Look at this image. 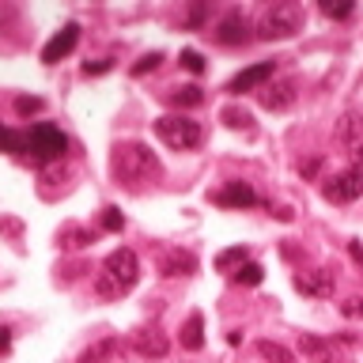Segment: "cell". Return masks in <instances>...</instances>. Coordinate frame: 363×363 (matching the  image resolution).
I'll return each mask as SVG.
<instances>
[{
    "instance_id": "cell-9",
    "label": "cell",
    "mask_w": 363,
    "mask_h": 363,
    "mask_svg": "<svg viewBox=\"0 0 363 363\" xmlns=\"http://www.w3.org/2000/svg\"><path fill=\"white\" fill-rule=\"evenodd\" d=\"M295 99H299V87H295V79H272V84H265V87L257 91V102H261L265 110H272V113L291 110Z\"/></svg>"
},
{
    "instance_id": "cell-8",
    "label": "cell",
    "mask_w": 363,
    "mask_h": 363,
    "mask_svg": "<svg viewBox=\"0 0 363 363\" xmlns=\"http://www.w3.org/2000/svg\"><path fill=\"white\" fill-rule=\"evenodd\" d=\"M272 76H277V61H257V65L242 68L238 76H231V84H227V95H246V91H261Z\"/></svg>"
},
{
    "instance_id": "cell-7",
    "label": "cell",
    "mask_w": 363,
    "mask_h": 363,
    "mask_svg": "<svg viewBox=\"0 0 363 363\" xmlns=\"http://www.w3.org/2000/svg\"><path fill=\"white\" fill-rule=\"evenodd\" d=\"M291 284H295V291L311 295V299H329L337 291V277L329 269H303L291 277Z\"/></svg>"
},
{
    "instance_id": "cell-32",
    "label": "cell",
    "mask_w": 363,
    "mask_h": 363,
    "mask_svg": "<svg viewBox=\"0 0 363 363\" xmlns=\"http://www.w3.org/2000/svg\"><path fill=\"white\" fill-rule=\"evenodd\" d=\"M110 68H113L110 57H102V61H87L84 65V76H102V72H110Z\"/></svg>"
},
{
    "instance_id": "cell-17",
    "label": "cell",
    "mask_w": 363,
    "mask_h": 363,
    "mask_svg": "<svg viewBox=\"0 0 363 363\" xmlns=\"http://www.w3.org/2000/svg\"><path fill=\"white\" fill-rule=\"evenodd\" d=\"M118 352H121V337H102V340H95L91 348L79 352L76 363H110Z\"/></svg>"
},
{
    "instance_id": "cell-4",
    "label": "cell",
    "mask_w": 363,
    "mask_h": 363,
    "mask_svg": "<svg viewBox=\"0 0 363 363\" xmlns=\"http://www.w3.org/2000/svg\"><path fill=\"white\" fill-rule=\"evenodd\" d=\"M155 136L174 152H193V147L204 144V129L201 121H193L189 113H163L155 121Z\"/></svg>"
},
{
    "instance_id": "cell-16",
    "label": "cell",
    "mask_w": 363,
    "mask_h": 363,
    "mask_svg": "<svg viewBox=\"0 0 363 363\" xmlns=\"http://www.w3.org/2000/svg\"><path fill=\"white\" fill-rule=\"evenodd\" d=\"M133 345H136V352H140V356H147V359H163L167 348H170V340L159 333V329H140V333L133 337Z\"/></svg>"
},
{
    "instance_id": "cell-20",
    "label": "cell",
    "mask_w": 363,
    "mask_h": 363,
    "mask_svg": "<svg viewBox=\"0 0 363 363\" xmlns=\"http://www.w3.org/2000/svg\"><path fill=\"white\" fill-rule=\"evenodd\" d=\"M246 261H250V250L246 246H231V250H220V254H216V269L235 272V269H242Z\"/></svg>"
},
{
    "instance_id": "cell-30",
    "label": "cell",
    "mask_w": 363,
    "mask_h": 363,
    "mask_svg": "<svg viewBox=\"0 0 363 363\" xmlns=\"http://www.w3.org/2000/svg\"><path fill=\"white\" fill-rule=\"evenodd\" d=\"M102 227H106V231H121L125 227V216H121V208H102Z\"/></svg>"
},
{
    "instance_id": "cell-29",
    "label": "cell",
    "mask_w": 363,
    "mask_h": 363,
    "mask_svg": "<svg viewBox=\"0 0 363 363\" xmlns=\"http://www.w3.org/2000/svg\"><path fill=\"white\" fill-rule=\"evenodd\" d=\"M42 106H45V102L38 95H19L16 99V113H23V118H27V113H38Z\"/></svg>"
},
{
    "instance_id": "cell-24",
    "label": "cell",
    "mask_w": 363,
    "mask_h": 363,
    "mask_svg": "<svg viewBox=\"0 0 363 363\" xmlns=\"http://www.w3.org/2000/svg\"><path fill=\"white\" fill-rule=\"evenodd\" d=\"M231 280H235V284H246V288H257V284L265 280V269H261L257 261H246L242 269H235V272H231Z\"/></svg>"
},
{
    "instance_id": "cell-6",
    "label": "cell",
    "mask_w": 363,
    "mask_h": 363,
    "mask_svg": "<svg viewBox=\"0 0 363 363\" xmlns=\"http://www.w3.org/2000/svg\"><path fill=\"white\" fill-rule=\"evenodd\" d=\"M322 197L329 204H352V201H359L363 197V170H356V167L337 170L333 178L322 182Z\"/></svg>"
},
{
    "instance_id": "cell-31",
    "label": "cell",
    "mask_w": 363,
    "mask_h": 363,
    "mask_svg": "<svg viewBox=\"0 0 363 363\" xmlns=\"http://www.w3.org/2000/svg\"><path fill=\"white\" fill-rule=\"evenodd\" d=\"M340 314H345V318H363V299H359V295L345 299V303H340Z\"/></svg>"
},
{
    "instance_id": "cell-5",
    "label": "cell",
    "mask_w": 363,
    "mask_h": 363,
    "mask_svg": "<svg viewBox=\"0 0 363 363\" xmlns=\"http://www.w3.org/2000/svg\"><path fill=\"white\" fill-rule=\"evenodd\" d=\"M65 152H68V136L57 129L53 121H38V125H30V129H27V155H30V163L50 167Z\"/></svg>"
},
{
    "instance_id": "cell-10",
    "label": "cell",
    "mask_w": 363,
    "mask_h": 363,
    "mask_svg": "<svg viewBox=\"0 0 363 363\" xmlns=\"http://www.w3.org/2000/svg\"><path fill=\"white\" fill-rule=\"evenodd\" d=\"M250 30H254V27H250V19L235 8V11H227V16L216 23L212 34H216V42H220V45H246L250 38H254Z\"/></svg>"
},
{
    "instance_id": "cell-12",
    "label": "cell",
    "mask_w": 363,
    "mask_h": 363,
    "mask_svg": "<svg viewBox=\"0 0 363 363\" xmlns=\"http://www.w3.org/2000/svg\"><path fill=\"white\" fill-rule=\"evenodd\" d=\"M333 136H337V144L345 147L348 155L359 152V147H363V110H345V113H340Z\"/></svg>"
},
{
    "instance_id": "cell-23",
    "label": "cell",
    "mask_w": 363,
    "mask_h": 363,
    "mask_svg": "<svg viewBox=\"0 0 363 363\" xmlns=\"http://www.w3.org/2000/svg\"><path fill=\"white\" fill-rule=\"evenodd\" d=\"M257 356L269 363H295V356L284 345H277V340H257Z\"/></svg>"
},
{
    "instance_id": "cell-35",
    "label": "cell",
    "mask_w": 363,
    "mask_h": 363,
    "mask_svg": "<svg viewBox=\"0 0 363 363\" xmlns=\"http://www.w3.org/2000/svg\"><path fill=\"white\" fill-rule=\"evenodd\" d=\"M201 19H204V4H197V8H193V11H189V27H197V23H201Z\"/></svg>"
},
{
    "instance_id": "cell-14",
    "label": "cell",
    "mask_w": 363,
    "mask_h": 363,
    "mask_svg": "<svg viewBox=\"0 0 363 363\" xmlns=\"http://www.w3.org/2000/svg\"><path fill=\"white\" fill-rule=\"evenodd\" d=\"M299 352H303L311 363H337L333 340H325V337H318V333H303V337H299Z\"/></svg>"
},
{
    "instance_id": "cell-37",
    "label": "cell",
    "mask_w": 363,
    "mask_h": 363,
    "mask_svg": "<svg viewBox=\"0 0 363 363\" xmlns=\"http://www.w3.org/2000/svg\"><path fill=\"white\" fill-rule=\"evenodd\" d=\"M352 167L363 170V147H359V152H352Z\"/></svg>"
},
{
    "instance_id": "cell-15",
    "label": "cell",
    "mask_w": 363,
    "mask_h": 363,
    "mask_svg": "<svg viewBox=\"0 0 363 363\" xmlns=\"http://www.w3.org/2000/svg\"><path fill=\"white\" fill-rule=\"evenodd\" d=\"M159 272L163 277H193L197 272V257L189 250H170V254L159 261Z\"/></svg>"
},
{
    "instance_id": "cell-21",
    "label": "cell",
    "mask_w": 363,
    "mask_h": 363,
    "mask_svg": "<svg viewBox=\"0 0 363 363\" xmlns=\"http://www.w3.org/2000/svg\"><path fill=\"white\" fill-rule=\"evenodd\" d=\"M0 152H8V155H27V133L0 125Z\"/></svg>"
},
{
    "instance_id": "cell-3",
    "label": "cell",
    "mask_w": 363,
    "mask_h": 363,
    "mask_svg": "<svg viewBox=\"0 0 363 363\" xmlns=\"http://www.w3.org/2000/svg\"><path fill=\"white\" fill-rule=\"evenodd\" d=\"M303 23H306L303 4H295V0H277V4H269L265 11H261V19H257V38H265V42L295 38V34L303 30Z\"/></svg>"
},
{
    "instance_id": "cell-22",
    "label": "cell",
    "mask_w": 363,
    "mask_h": 363,
    "mask_svg": "<svg viewBox=\"0 0 363 363\" xmlns=\"http://www.w3.org/2000/svg\"><path fill=\"white\" fill-rule=\"evenodd\" d=\"M167 99H170V106H178V110H193L204 102V91L201 87H178V91H170Z\"/></svg>"
},
{
    "instance_id": "cell-26",
    "label": "cell",
    "mask_w": 363,
    "mask_h": 363,
    "mask_svg": "<svg viewBox=\"0 0 363 363\" xmlns=\"http://www.w3.org/2000/svg\"><path fill=\"white\" fill-rule=\"evenodd\" d=\"M159 61H163V53H159V50H155V53H144V57H140V61H136V65H133V76H144V72H155V68H159Z\"/></svg>"
},
{
    "instance_id": "cell-2",
    "label": "cell",
    "mask_w": 363,
    "mask_h": 363,
    "mask_svg": "<svg viewBox=\"0 0 363 363\" xmlns=\"http://www.w3.org/2000/svg\"><path fill=\"white\" fill-rule=\"evenodd\" d=\"M136 280H140V257L129 246H118L102 261L95 277V295L99 299H121V295H129L136 288Z\"/></svg>"
},
{
    "instance_id": "cell-13",
    "label": "cell",
    "mask_w": 363,
    "mask_h": 363,
    "mask_svg": "<svg viewBox=\"0 0 363 363\" xmlns=\"http://www.w3.org/2000/svg\"><path fill=\"white\" fill-rule=\"evenodd\" d=\"M76 42H79V23H65V27L57 30L50 42H45V50H42V65H57V61H65V57L76 50Z\"/></svg>"
},
{
    "instance_id": "cell-25",
    "label": "cell",
    "mask_w": 363,
    "mask_h": 363,
    "mask_svg": "<svg viewBox=\"0 0 363 363\" xmlns=\"http://www.w3.org/2000/svg\"><path fill=\"white\" fill-rule=\"evenodd\" d=\"M61 246H68V250H79V246H87L91 242V231H84V227H61Z\"/></svg>"
},
{
    "instance_id": "cell-1",
    "label": "cell",
    "mask_w": 363,
    "mask_h": 363,
    "mask_svg": "<svg viewBox=\"0 0 363 363\" xmlns=\"http://www.w3.org/2000/svg\"><path fill=\"white\" fill-rule=\"evenodd\" d=\"M110 170H113V178H118L121 186L140 189V186H147V182H155L159 174H163V163H159V155H155L147 144L129 140V144H118V147H113Z\"/></svg>"
},
{
    "instance_id": "cell-36",
    "label": "cell",
    "mask_w": 363,
    "mask_h": 363,
    "mask_svg": "<svg viewBox=\"0 0 363 363\" xmlns=\"http://www.w3.org/2000/svg\"><path fill=\"white\" fill-rule=\"evenodd\" d=\"M8 348H11V333H8V329H0V356H4Z\"/></svg>"
},
{
    "instance_id": "cell-18",
    "label": "cell",
    "mask_w": 363,
    "mask_h": 363,
    "mask_svg": "<svg viewBox=\"0 0 363 363\" xmlns=\"http://www.w3.org/2000/svg\"><path fill=\"white\" fill-rule=\"evenodd\" d=\"M182 348L186 352H201L204 348V318H201V311H193L186 318V325H182Z\"/></svg>"
},
{
    "instance_id": "cell-33",
    "label": "cell",
    "mask_w": 363,
    "mask_h": 363,
    "mask_svg": "<svg viewBox=\"0 0 363 363\" xmlns=\"http://www.w3.org/2000/svg\"><path fill=\"white\" fill-rule=\"evenodd\" d=\"M348 254H352V261L363 269V242H359V238H352V242H348Z\"/></svg>"
},
{
    "instance_id": "cell-27",
    "label": "cell",
    "mask_w": 363,
    "mask_h": 363,
    "mask_svg": "<svg viewBox=\"0 0 363 363\" xmlns=\"http://www.w3.org/2000/svg\"><path fill=\"white\" fill-rule=\"evenodd\" d=\"M182 68H186V72H193V76H201V72H204V57H201L197 50H182Z\"/></svg>"
},
{
    "instance_id": "cell-34",
    "label": "cell",
    "mask_w": 363,
    "mask_h": 363,
    "mask_svg": "<svg viewBox=\"0 0 363 363\" xmlns=\"http://www.w3.org/2000/svg\"><path fill=\"white\" fill-rule=\"evenodd\" d=\"M318 163H322V159H306V163H299V174H303V178H314Z\"/></svg>"
},
{
    "instance_id": "cell-11",
    "label": "cell",
    "mask_w": 363,
    "mask_h": 363,
    "mask_svg": "<svg viewBox=\"0 0 363 363\" xmlns=\"http://www.w3.org/2000/svg\"><path fill=\"white\" fill-rule=\"evenodd\" d=\"M208 197H212V204H220V208H254L261 201L250 182H227V186H220L216 193H208Z\"/></svg>"
},
{
    "instance_id": "cell-19",
    "label": "cell",
    "mask_w": 363,
    "mask_h": 363,
    "mask_svg": "<svg viewBox=\"0 0 363 363\" xmlns=\"http://www.w3.org/2000/svg\"><path fill=\"white\" fill-rule=\"evenodd\" d=\"M220 121L227 129H242V133H254V113L242 110V106H223L220 110Z\"/></svg>"
},
{
    "instance_id": "cell-28",
    "label": "cell",
    "mask_w": 363,
    "mask_h": 363,
    "mask_svg": "<svg viewBox=\"0 0 363 363\" xmlns=\"http://www.w3.org/2000/svg\"><path fill=\"white\" fill-rule=\"evenodd\" d=\"M322 16H329V19H348L352 11H356V4H329V0H322Z\"/></svg>"
}]
</instances>
